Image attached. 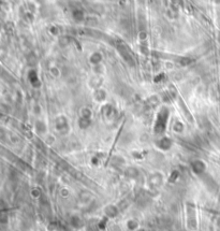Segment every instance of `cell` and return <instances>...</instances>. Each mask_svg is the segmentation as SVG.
I'll list each match as a JSON object with an SVG mask.
<instances>
[{
  "label": "cell",
  "mask_w": 220,
  "mask_h": 231,
  "mask_svg": "<svg viewBox=\"0 0 220 231\" xmlns=\"http://www.w3.org/2000/svg\"><path fill=\"white\" fill-rule=\"evenodd\" d=\"M89 60H90V62L93 64L95 66L100 65V62H101V60H102V55L99 53V52H95V53L90 56Z\"/></svg>",
  "instance_id": "1"
},
{
  "label": "cell",
  "mask_w": 220,
  "mask_h": 231,
  "mask_svg": "<svg viewBox=\"0 0 220 231\" xmlns=\"http://www.w3.org/2000/svg\"><path fill=\"white\" fill-rule=\"evenodd\" d=\"M139 39H140L141 41L146 40V39H147V32H146V31H140V33H139Z\"/></svg>",
  "instance_id": "2"
}]
</instances>
